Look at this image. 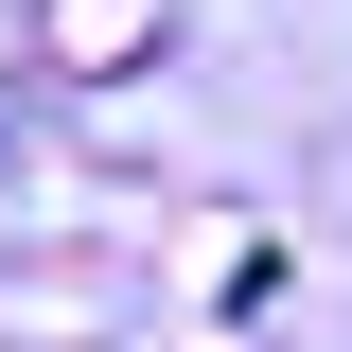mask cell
<instances>
[{
	"label": "cell",
	"mask_w": 352,
	"mask_h": 352,
	"mask_svg": "<svg viewBox=\"0 0 352 352\" xmlns=\"http://www.w3.org/2000/svg\"><path fill=\"white\" fill-rule=\"evenodd\" d=\"M159 36H176V0H36V71H71V88H124V71H159Z\"/></svg>",
	"instance_id": "1"
}]
</instances>
